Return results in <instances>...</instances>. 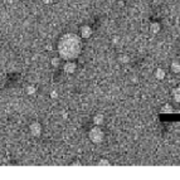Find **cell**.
I'll use <instances>...</instances> for the list:
<instances>
[{
    "label": "cell",
    "mask_w": 180,
    "mask_h": 180,
    "mask_svg": "<svg viewBox=\"0 0 180 180\" xmlns=\"http://www.w3.org/2000/svg\"><path fill=\"white\" fill-rule=\"evenodd\" d=\"M160 24L159 23H151L150 24V30H151V33H154V34H158L160 32Z\"/></svg>",
    "instance_id": "10"
},
{
    "label": "cell",
    "mask_w": 180,
    "mask_h": 180,
    "mask_svg": "<svg viewBox=\"0 0 180 180\" xmlns=\"http://www.w3.org/2000/svg\"><path fill=\"white\" fill-rule=\"evenodd\" d=\"M92 35V28L90 25H82L79 28V37L83 38V39H88Z\"/></svg>",
    "instance_id": "4"
},
{
    "label": "cell",
    "mask_w": 180,
    "mask_h": 180,
    "mask_svg": "<svg viewBox=\"0 0 180 180\" xmlns=\"http://www.w3.org/2000/svg\"><path fill=\"white\" fill-rule=\"evenodd\" d=\"M88 137H90V140H91L93 144L98 145V144H101L102 141H103L105 133H103L102 129H99V126H96V127H93V129H91V130H90V132H88Z\"/></svg>",
    "instance_id": "2"
},
{
    "label": "cell",
    "mask_w": 180,
    "mask_h": 180,
    "mask_svg": "<svg viewBox=\"0 0 180 180\" xmlns=\"http://www.w3.org/2000/svg\"><path fill=\"white\" fill-rule=\"evenodd\" d=\"M45 48H47V51H52V45H51V44H48Z\"/></svg>",
    "instance_id": "19"
},
{
    "label": "cell",
    "mask_w": 180,
    "mask_h": 180,
    "mask_svg": "<svg viewBox=\"0 0 180 180\" xmlns=\"http://www.w3.org/2000/svg\"><path fill=\"white\" fill-rule=\"evenodd\" d=\"M120 59L122 60V63H127L129 60H130V58L127 56H122V57H120Z\"/></svg>",
    "instance_id": "15"
},
{
    "label": "cell",
    "mask_w": 180,
    "mask_h": 180,
    "mask_svg": "<svg viewBox=\"0 0 180 180\" xmlns=\"http://www.w3.org/2000/svg\"><path fill=\"white\" fill-rule=\"evenodd\" d=\"M173 98L175 102L180 103V87H177V88L173 90Z\"/></svg>",
    "instance_id": "9"
},
{
    "label": "cell",
    "mask_w": 180,
    "mask_h": 180,
    "mask_svg": "<svg viewBox=\"0 0 180 180\" xmlns=\"http://www.w3.org/2000/svg\"><path fill=\"white\" fill-rule=\"evenodd\" d=\"M161 112L163 113H173L174 112V108L170 103H165L163 107H161Z\"/></svg>",
    "instance_id": "7"
},
{
    "label": "cell",
    "mask_w": 180,
    "mask_h": 180,
    "mask_svg": "<svg viewBox=\"0 0 180 180\" xmlns=\"http://www.w3.org/2000/svg\"><path fill=\"white\" fill-rule=\"evenodd\" d=\"M52 1H53V0H43V3H44V4H51Z\"/></svg>",
    "instance_id": "18"
},
{
    "label": "cell",
    "mask_w": 180,
    "mask_h": 180,
    "mask_svg": "<svg viewBox=\"0 0 180 180\" xmlns=\"http://www.w3.org/2000/svg\"><path fill=\"white\" fill-rule=\"evenodd\" d=\"M42 130H43L42 129V125H40V122H38V121H34L29 125V131L32 133V136H34V137H39L42 135Z\"/></svg>",
    "instance_id": "3"
},
{
    "label": "cell",
    "mask_w": 180,
    "mask_h": 180,
    "mask_svg": "<svg viewBox=\"0 0 180 180\" xmlns=\"http://www.w3.org/2000/svg\"><path fill=\"white\" fill-rule=\"evenodd\" d=\"M179 47H180V43H179Z\"/></svg>",
    "instance_id": "20"
},
{
    "label": "cell",
    "mask_w": 180,
    "mask_h": 180,
    "mask_svg": "<svg viewBox=\"0 0 180 180\" xmlns=\"http://www.w3.org/2000/svg\"><path fill=\"white\" fill-rule=\"evenodd\" d=\"M98 165H105V166H110L111 164H110V161H108V160H106V159H101V160H99V163H98Z\"/></svg>",
    "instance_id": "14"
},
{
    "label": "cell",
    "mask_w": 180,
    "mask_h": 180,
    "mask_svg": "<svg viewBox=\"0 0 180 180\" xmlns=\"http://www.w3.org/2000/svg\"><path fill=\"white\" fill-rule=\"evenodd\" d=\"M113 43H115V44H117V43H118V38H117V37H115V38H113Z\"/></svg>",
    "instance_id": "17"
},
{
    "label": "cell",
    "mask_w": 180,
    "mask_h": 180,
    "mask_svg": "<svg viewBox=\"0 0 180 180\" xmlns=\"http://www.w3.org/2000/svg\"><path fill=\"white\" fill-rule=\"evenodd\" d=\"M171 71H173L174 73H180V63L177 62V60H174V62L171 63Z\"/></svg>",
    "instance_id": "11"
},
{
    "label": "cell",
    "mask_w": 180,
    "mask_h": 180,
    "mask_svg": "<svg viewBox=\"0 0 180 180\" xmlns=\"http://www.w3.org/2000/svg\"><path fill=\"white\" fill-rule=\"evenodd\" d=\"M57 51L60 59L64 60H74L78 58L82 52V40L74 33H66L62 35L57 44Z\"/></svg>",
    "instance_id": "1"
},
{
    "label": "cell",
    "mask_w": 180,
    "mask_h": 180,
    "mask_svg": "<svg viewBox=\"0 0 180 180\" xmlns=\"http://www.w3.org/2000/svg\"><path fill=\"white\" fill-rule=\"evenodd\" d=\"M51 97L52 98H57V97H58V92H57V91H52L51 92Z\"/></svg>",
    "instance_id": "16"
},
{
    "label": "cell",
    "mask_w": 180,
    "mask_h": 180,
    "mask_svg": "<svg viewBox=\"0 0 180 180\" xmlns=\"http://www.w3.org/2000/svg\"><path fill=\"white\" fill-rule=\"evenodd\" d=\"M76 69H77V64H76L73 60H68L67 63H64V66H63V71L66 72L67 74H72V73H74Z\"/></svg>",
    "instance_id": "5"
},
{
    "label": "cell",
    "mask_w": 180,
    "mask_h": 180,
    "mask_svg": "<svg viewBox=\"0 0 180 180\" xmlns=\"http://www.w3.org/2000/svg\"><path fill=\"white\" fill-rule=\"evenodd\" d=\"M103 120H105V117H103L102 113H97L93 116V124L96 126H101L103 124Z\"/></svg>",
    "instance_id": "6"
},
{
    "label": "cell",
    "mask_w": 180,
    "mask_h": 180,
    "mask_svg": "<svg viewBox=\"0 0 180 180\" xmlns=\"http://www.w3.org/2000/svg\"><path fill=\"white\" fill-rule=\"evenodd\" d=\"M155 77L156 79H159V81H163L164 78H165V72L161 68H158V69L155 71Z\"/></svg>",
    "instance_id": "8"
},
{
    "label": "cell",
    "mask_w": 180,
    "mask_h": 180,
    "mask_svg": "<svg viewBox=\"0 0 180 180\" xmlns=\"http://www.w3.org/2000/svg\"><path fill=\"white\" fill-rule=\"evenodd\" d=\"M35 91H37L35 86H28V87H26V93H28V95H34V93H35Z\"/></svg>",
    "instance_id": "13"
},
{
    "label": "cell",
    "mask_w": 180,
    "mask_h": 180,
    "mask_svg": "<svg viewBox=\"0 0 180 180\" xmlns=\"http://www.w3.org/2000/svg\"><path fill=\"white\" fill-rule=\"evenodd\" d=\"M51 64H52V67H59V64H60V57H53V58L51 59Z\"/></svg>",
    "instance_id": "12"
}]
</instances>
